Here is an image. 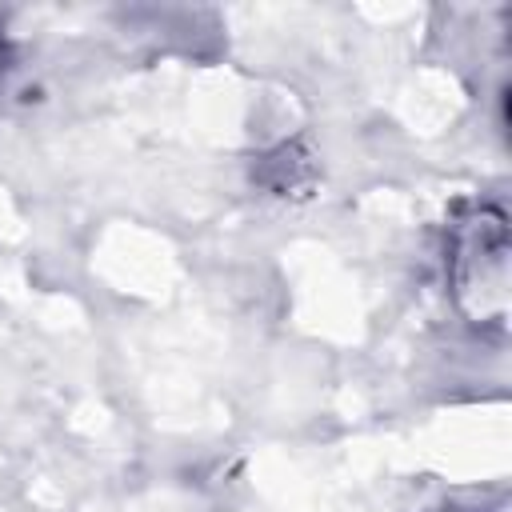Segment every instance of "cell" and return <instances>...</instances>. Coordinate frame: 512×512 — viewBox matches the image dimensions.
<instances>
[{
    "mask_svg": "<svg viewBox=\"0 0 512 512\" xmlns=\"http://www.w3.org/2000/svg\"><path fill=\"white\" fill-rule=\"evenodd\" d=\"M448 276L460 312L480 328L508 320V220L496 204H476L452 224Z\"/></svg>",
    "mask_w": 512,
    "mask_h": 512,
    "instance_id": "6da1fadb",
    "label": "cell"
}]
</instances>
